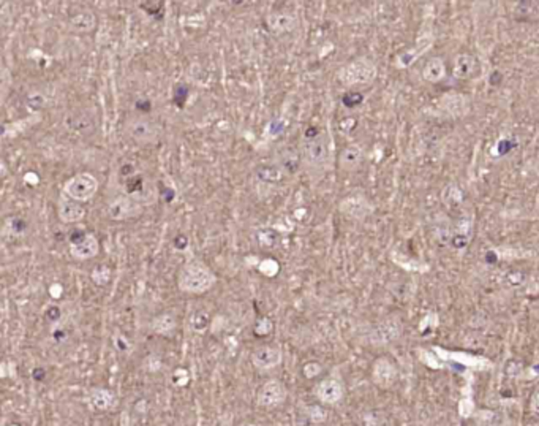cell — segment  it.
I'll return each mask as SVG.
<instances>
[{"label": "cell", "mask_w": 539, "mask_h": 426, "mask_svg": "<svg viewBox=\"0 0 539 426\" xmlns=\"http://www.w3.org/2000/svg\"><path fill=\"white\" fill-rule=\"evenodd\" d=\"M217 277L207 265L200 260L189 261L179 272L178 286L185 293L201 295L216 286Z\"/></svg>", "instance_id": "cell-1"}, {"label": "cell", "mask_w": 539, "mask_h": 426, "mask_svg": "<svg viewBox=\"0 0 539 426\" xmlns=\"http://www.w3.org/2000/svg\"><path fill=\"white\" fill-rule=\"evenodd\" d=\"M377 78V65L368 59H356L340 68L339 80L345 86H367Z\"/></svg>", "instance_id": "cell-2"}, {"label": "cell", "mask_w": 539, "mask_h": 426, "mask_svg": "<svg viewBox=\"0 0 539 426\" xmlns=\"http://www.w3.org/2000/svg\"><path fill=\"white\" fill-rule=\"evenodd\" d=\"M331 158V140L326 133L307 138L304 143V160L312 168H323Z\"/></svg>", "instance_id": "cell-3"}, {"label": "cell", "mask_w": 539, "mask_h": 426, "mask_svg": "<svg viewBox=\"0 0 539 426\" xmlns=\"http://www.w3.org/2000/svg\"><path fill=\"white\" fill-rule=\"evenodd\" d=\"M287 385L278 379H269L256 393V404L263 409H276L287 401Z\"/></svg>", "instance_id": "cell-4"}, {"label": "cell", "mask_w": 539, "mask_h": 426, "mask_svg": "<svg viewBox=\"0 0 539 426\" xmlns=\"http://www.w3.org/2000/svg\"><path fill=\"white\" fill-rule=\"evenodd\" d=\"M64 190L71 200L87 201L97 194L98 181L91 173H79L65 183Z\"/></svg>", "instance_id": "cell-5"}, {"label": "cell", "mask_w": 539, "mask_h": 426, "mask_svg": "<svg viewBox=\"0 0 539 426\" xmlns=\"http://www.w3.org/2000/svg\"><path fill=\"white\" fill-rule=\"evenodd\" d=\"M126 133L135 143L138 145H151L157 140L158 136V127L157 124L152 121L151 118L138 116V118H130L126 122Z\"/></svg>", "instance_id": "cell-6"}, {"label": "cell", "mask_w": 539, "mask_h": 426, "mask_svg": "<svg viewBox=\"0 0 539 426\" xmlns=\"http://www.w3.org/2000/svg\"><path fill=\"white\" fill-rule=\"evenodd\" d=\"M70 241H71L70 254L75 260H79V261L93 259V257L98 254V249H100L98 239L93 237L92 233L76 230L71 233Z\"/></svg>", "instance_id": "cell-7"}, {"label": "cell", "mask_w": 539, "mask_h": 426, "mask_svg": "<svg viewBox=\"0 0 539 426\" xmlns=\"http://www.w3.org/2000/svg\"><path fill=\"white\" fill-rule=\"evenodd\" d=\"M283 352L280 346L274 344H264V346L256 347L252 353V364L258 371H271L282 363Z\"/></svg>", "instance_id": "cell-8"}, {"label": "cell", "mask_w": 539, "mask_h": 426, "mask_svg": "<svg viewBox=\"0 0 539 426\" xmlns=\"http://www.w3.org/2000/svg\"><path fill=\"white\" fill-rule=\"evenodd\" d=\"M345 389L343 384L335 378L323 379L320 384L315 387V396L318 401L326 404V406H335L343 400Z\"/></svg>", "instance_id": "cell-9"}, {"label": "cell", "mask_w": 539, "mask_h": 426, "mask_svg": "<svg viewBox=\"0 0 539 426\" xmlns=\"http://www.w3.org/2000/svg\"><path fill=\"white\" fill-rule=\"evenodd\" d=\"M141 212V206L130 196H117L108 206V216L113 221H125L130 217L138 216Z\"/></svg>", "instance_id": "cell-10"}, {"label": "cell", "mask_w": 539, "mask_h": 426, "mask_svg": "<svg viewBox=\"0 0 539 426\" xmlns=\"http://www.w3.org/2000/svg\"><path fill=\"white\" fill-rule=\"evenodd\" d=\"M397 368L395 364L390 362L389 358H378L375 363H373V369H372V378L373 382L381 389H389L390 385L397 380Z\"/></svg>", "instance_id": "cell-11"}, {"label": "cell", "mask_w": 539, "mask_h": 426, "mask_svg": "<svg viewBox=\"0 0 539 426\" xmlns=\"http://www.w3.org/2000/svg\"><path fill=\"white\" fill-rule=\"evenodd\" d=\"M340 211L345 216L351 217V219H364L373 211V206L370 205L366 196L362 195H351L340 203Z\"/></svg>", "instance_id": "cell-12"}, {"label": "cell", "mask_w": 539, "mask_h": 426, "mask_svg": "<svg viewBox=\"0 0 539 426\" xmlns=\"http://www.w3.org/2000/svg\"><path fill=\"white\" fill-rule=\"evenodd\" d=\"M87 400H89L91 406L95 409V411H111L115 406H117V398H115L114 393L108 389H100V387H93L89 391H87Z\"/></svg>", "instance_id": "cell-13"}, {"label": "cell", "mask_w": 539, "mask_h": 426, "mask_svg": "<svg viewBox=\"0 0 539 426\" xmlns=\"http://www.w3.org/2000/svg\"><path fill=\"white\" fill-rule=\"evenodd\" d=\"M401 330V320L397 319V317H390L386 322H383L381 325L377 326V330L373 331V342H379V344H388L393 342L400 337Z\"/></svg>", "instance_id": "cell-14"}, {"label": "cell", "mask_w": 539, "mask_h": 426, "mask_svg": "<svg viewBox=\"0 0 539 426\" xmlns=\"http://www.w3.org/2000/svg\"><path fill=\"white\" fill-rule=\"evenodd\" d=\"M276 165L283 172V174H294L298 173L301 167V154L294 147H283L277 152Z\"/></svg>", "instance_id": "cell-15"}, {"label": "cell", "mask_w": 539, "mask_h": 426, "mask_svg": "<svg viewBox=\"0 0 539 426\" xmlns=\"http://www.w3.org/2000/svg\"><path fill=\"white\" fill-rule=\"evenodd\" d=\"M296 26H298V19L290 13L277 12L267 16V27L274 34H287V32L294 30Z\"/></svg>", "instance_id": "cell-16"}, {"label": "cell", "mask_w": 539, "mask_h": 426, "mask_svg": "<svg viewBox=\"0 0 539 426\" xmlns=\"http://www.w3.org/2000/svg\"><path fill=\"white\" fill-rule=\"evenodd\" d=\"M95 15H93L89 8L78 10V12L71 15L68 19L70 29L78 32V34H87V32H91L93 27H95Z\"/></svg>", "instance_id": "cell-17"}, {"label": "cell", "mask_w": 539, "mask_h": 426, "mask_svg": "<svg viewBox=\"0 0 539 426\" xmlns=\"http://www.w3.org/2000/svg\"><path fill=\"white\" fill-rule=\"evenodd\" d=\"M57 212L59 219L65 223L79 222L84 217V207L79 205V201L75 200H60Z\"/></svg>", "instance_id": "cell-18"}, {"label": "cell", "mask_w": 539, "mask_h": 426, "mask_svg": "<svg viewBox=\"0 0 539 426\" xmlns=\"http://www.w3.org/2000/svg\"><path fill=\"white\" fill-rule=\"evenodd\" d=\"M362 157H364V152H362L361 146L348 145L342 152H340L339 165L345 172H353L361 165Z\"/></svg>", "instance_id": "cell-19"}, {"label": "cell", "mask_w": 539, "mask_h": 426, "mask_svg": "<svg viewBox=\"0 0 539 426\" xmlns=\"http://www.w3.org/2000/svg\"><path fill=\"white\" fill-rule=\"evenodd\" d=\"M477 70V61L476 57L470 56V54H460L455 57L454 61V75L459 80H470L475 76Z\"/></svg>", "instance_id": "cell-20"}, {"label": "cell", "mask_w": 539, "mask_h": 426, "mask_svg": "<svg viewBox=\"0 0 539 426\" xmlns=\"http://www.w3.org/2000/svg\"><path fill=\"white\" fill-rule=\"evenodd\" d=\"M176 326H178V320H176L174 314L171 313H163L160 315H157L151 324V328L153 333H157V335H164V336L171 335V333L176 330Z\"/></svg>", "instance_id": "cell-21"}, {"label": "cell", "mask_w": 539, "mask_h": 426, "mask_svg": "<svg viewBox=\"0 0 539 426\" xmlns=\"http://www.w3.org/2000/svg\"><path fill=\"white\" fill-rule=\"evenodd\" d=\"M422 76L427 80L428 83H437L444 76V64L439 57H433L426 64L424 70H422Z\"/></svg>", "instance_id": "cell-22"}, {"label": "cell", "mask_w": 539, "mask_h": 426, "mask_svg": "<svg viewBox=\"0 0 539 426\" xmlns=\"http://www.w3.org/2000/svg\"><path fill=\"white\" fill-rule=\"evenodd\" d=\"M442 105L444 110H448V113L453 114V116H460V114L466 110L465 97L457 94L444 95Z\"/></svg>", "instance_id": "cell-23"}, {"label": "cell", "mask_w": 539, "mask_h": 426, "mask_svg": "<svg viewBox=\"0 0 539 426\" xmlns=\"http://www.w3.org/2000/svg\"><path fill=\"white\" fill-rule=\"evenodd\" d=\"M70 127L79 132L82 135H86L87 132H93V127H95V122L92 121L87 113H78L75 114V121H68Z\"/></svg>", "instance_id": "cell-24"}, {"label": "cell", "mask_w": 539, "mask_h": 426, "mask_svg": "<svg viewBox=\"0 0 539 426\" xmlns=\"http://www.w3.org/2000/svg\"><path fill=\"white\" fill-rule=\"evenodd\" d=\"M258 178H260L261 181H264V183L274 184V183H278L280 179L283 178V172L280 170L276 163H274V165H267V167L260 168V170H258Z\"/></svg>", "instance_id": "cell-25"}, {"label": "cell", "mask_w": 539, "mask_h": 426, "mask_svg": "<svg viewBox=\"0 0 539 426\" xmlns=\"http://www.w3.org/2000/svg\"><path fill=\"white\" fill-rule=\"evenodd\" d=\"M207 325H209V317H207V314L201 313V311H196V313H195L193 315H191V319H190V326H191V328H193L196 333L206 331Z\"/></svg>", "instance_id": "cell-26"}, {"label": "cell", "mask_w": 539, "mask_h": 426, "mask_svg": "<svg viewBox=\"0 0 539 426\" xmlns=\"http://www.w3.org/2000/svg\"><path fill=\"white\" fill-rule=\"evenodd\" d=\"M163 2H158V0H153V2H141L140 7L144 10V12H147L152 16H155L158 12H162L163 8Z\"/></svg>", "instance_id": "cell-27"}, {"label": "cell", "mask_w": 539, "mask_h": 426, "mask_svg": "<svg viewBox=\"0 0 539 426\" xmlns=\"http://www.w3.org/2000/svg\"><path fill=\"white\" fill-rule=\"evenodd\" d=\"M309 417L313 420V422L320 423V422H323L324 418H326V414H324L321 407L312 406V407H309Z\"/></svg>", "instance_id": "cell-28"}, {"label": "cell", "mask_w": 539, "mask_h": 426, "mask_svg": "<svg viewBox=\"0 0 539 426\" xmlns=\"http://www.w3.org/2000/svg\"><path fill=\"white\" fill-rule=\"evenodd\" d=\"M320 371H321V368L316 363H309V364L304 366V374H305V378H309V379L315 378V376L320 373Z\"/></svg>", "instance_id": "cell-29"}, {"label": "cell", "mask_w": 539, "mask_h": 426, "mask_svg": "<svg viewBox=\"0 0 539 426\" xmlns=\"http://www.w3.org/2000/svg\"><path fill=\"white\" fill-rule=\"evenodd\" d=\"M530 409H531V412L539 415V390L533 393V396L530 400Z\"/></svg>", "instance_id": "cell-30"}, {"label": "cell", "mask_w": 539, "mask_h": 426, "mask_svg": "<svg viewBox=\"0 0 539 426\" xmlns=\"http://www.w3.org/2000/svg\"><path fill=\"white\" fill-rule=\"evenodd\" d=\"M236 426H264V425L258 423V422H250V420H247V422H240L239 425H236Z\"/></svg>", "instance_id": "cell-31"}, {"label": "cell", "mask_w": 539, "mask_h": 426, "mask_svg": "<svg viewBox=\"0 0 539 426\" xmlns=\"http://www.w3.org/2000/svg\"><path fill=\"white\" fill-rule=\"evenodd\" d=\"M495 426H500V425H495Z\"/></svg>", "instance_id": "cell-32"}]
</instances>
